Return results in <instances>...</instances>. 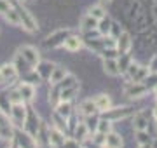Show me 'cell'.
I'll return each instance as SVG.
<instances>
[{"label":"cell","instance_id":"cell-1","mask_svg":"<svg viewBox=\"0 0 157 148\" xmlns=\"http://www.w3.org/2000/svg\"><path fill=\"white\" fill-rule=\"evenodd\" d=\"M17 14H19V21H21L23 30H26L28 33H37L39 31V23L33 17V14L26 9V7H17Z\"/></svg>","mask_w":157,"mask_h":148},{"label":"cell","instance_id":"cell-2","mask_svg":"<svg viewBox=\"0 0 157 148\" xmlns=\"http://www.w3.org/2000/svg\"><path fill=\"white\" fill-rule=\"evenodd\" d=\"M26 106H25V103H17V105H12L11 108V113H9V119H11V124L23 129L25 127V122H26Z\"/></svg>","mask_w":157,"mask_h":148},{"label":"cell","instance_id":"cell-3","mask_svg":"<svg viewBox=\"0 0 157 148\" xmlns=\"http://www.w3.org/2000/svg\"><path fill=\"white\" fill-rule=\"evenodd\" d=\"M19 56L28 63V66H32V68H35L40 63V52H39V49L33 47V46H23L21 49H19Z\"/></svg>","mask_w":157,"mask_h":148},{"label":"cell","instance_id":"cell-4","mask_svg":"<svg viewBox=\"0 0 157 148\" xmlns=\"http://www.w3.org/2000/svg\"><path fill=\"white\" fill-rule=\"evenodd\" d=\"M70 33V30L68 28H61V30H56V31H52V33L44 40V46L49 49V47H58V46H63L65 44V39H67Z\"/></svg>","mask_w":157,"mask_h":148},{"label":"cell","instance_id":"cell-5","mask_svg":"<svg viewBox=\"0 0 157 148\" xmlns=\"http://www.w3.org/2000/svg\"><path fill=\"white\" fill-rule=\"evenodd\" d=\"M147 94V87L141 82H129L124 87V96L129 99H140Z\"/></svg>","mask_w":157,"mask_h":148},{"label":"cell","instance_id":"cell-6","mask_svg":"<svg viewBox=\"0 0 157 148\" xmlns=\"http://www.w3.org/2000/svg\"><path fill=\"white\" fill-rule=\"evenodd\" d=\"M135 113V108L133 106H119V108H108L103 112V117L108 120H119V119H126V117H131Z\"/></svg>","mask_w":157,"mask_h":148},{"label":"cell","instance_id":"cell-7","mask_svg":"<svg viewBox=\"0 0 157 148\" xmlns=\"http://www.w3.org/2000/svg\"><path fill=\"white\" fill-rule=\"evenodd\" d=\"M131 46H133L131 35L128 31H121L117 35V40H115V51H117V54H128Z\"/></svg>","mask_w":157,"mask_h":148},{"label":"cell","instance_id":"cell-8","mask_svg":"<svg viewBox=\"0 0 157 148\" xmlns=\"http://www.w3.org/2000/svg\"><path fill=\"white\" fill-rule=\"evenodd\" d=\"M68 138L65 136V132L58 127H49V143L54 148H63V145L67 143Z\"/></svg>","mask_w":157,"mask_h":148},{"label":"cell","instance_id":"cell-9","mask_svg":"<svg viewBox=\"0 0 157 148\" xmlns=\"http://www.w3.org/2000/svg\"><path fill=\"white\" fill-rule=\"evenodd\" d=\"M6 119H7L6 115L0 113V139L2 141H12V138H14V127Z\"/></svg>","mask_w":157,"mask_h":148},{"label":"cell","instance_id":"cell-10","mask_svg":"<svg viewBox=\"0 0 157 148\" xmlns=\"http://www.w3.org/2000/svg\"><path fill=\"white\" fill-rule=\"evenodd\" d=\"M17 91H19V94L23 96L25 103H26V101L32 103L35 99V94H37L35 86H33V84H30V82H21V84L17 86Z\"/></svg>","mask_w":157,"mask_h":148},{"label":"cell","instance_id":"cell-11","mask_svg":"<svg viewBox=\"0 0 157 148\" xmlns=\"http://www.w3.org/2000/svg\"><path fill=\"white\" fill-rule=\"evenodd\" d=\"M103 72L110 77H117L121 75V68H119V61L115 57H103Z\"/></svg>","mask_w":157,"mask_h":148},{"label":"cell","instance_id":"cell-12","mask_svg":"<svg viewBox=\"0 0 157 148\" xmlns=\"http://www.w3.org/2000/svg\"><path fill=\"white\" fill-rule=\"evenodd\" d=\"M65 49L70 52H77L82 49V46H84V42H82V39L78 37V35H68L67 39H65Z\"/></svg>","mask_w":157,"mask_h":148},{"label":"cell","instance_id":"cell-13","mask_svg":"<svg viewBox=\"0 0 157 148\" xmlns=\"http://www.w3.org/2000/svg\"><path fill=\"white\" fill-rule=\"evenodd\" d=\"M103 146H105V148H122V136L117 134V132L110 131L107 136H105Z\"/></svg>","mask_w":157,"mask_h":148},{"label":"cell","instance_id":"cell-14","mask_svg":"<svg viewBox=\"0 0 157 148\" xmlns=\"http://www.w3.org/2000/svg\"><path fill=\"white\" fill-rule=\"evenodd\" d=\"M67 75H68V70L65 68V66L56 65L54 70H52V73H51V77H49V84L51 86H58L59 82H63V79H65Z\"/></svg>","mask_w":157,"mask_h":148},{"label":"cell","instance_id":"cell-15","mask_svg":"<svg viewBox=\"0 0 157 148\" xmlns=\"http://www.w3.org/2000/svg\"><path fill=\"white\" fill-rule=\"evenodd\" d=\"M54 66H56V65H52V63H49V61H40L39 65L35 66V72H39V77L42 80H49Z\"/></svg>","mask_w":157,"mask_h":148},{"label":"cell","instance_id":"cell-16","mask_svg":"<svg viewBox=\"0 0 157 148\" xmlns=\"http://www.w3.org/2000/svg\"><path fill=\"white\" fill-rule=\"evenodd\" d=\"M0 73H2L4 80H14L17 77V73H19V70L16 68L14 63H6V65L0 66Z\"/></svg>","mask_w":157,"mask_h":148},{"label":"cell","instance_id":"cell-17","mask_svg":"<svg viewBox=\"0 0 157 148\" xmlns=\"http://www.w3.org/2000/svg\"><path fill=\"white\" fill-rule=\"evenodd\" d=\"M80 30L82 31H93V30H98V19L93 17L91 14H86V16L80 17Z\"/></svg>","mask_w":157,"mask_h":148},{"label":"cell","instance_id":"cell-18","mask_svg":"<svg viewBox=\"0 0 157 148\" xmlns=\"http://www.w3.org/2000/svg\"><path fill=\"white\" fill-rule=\"evenodd\" d=\"M94 103H96V108H98V112H101V113L112 106V99H110V96H108V94H98V96L94 98Z\"/></svg>","mask_w":157,"mask_h":148},{"label":"cell","instance_id":"cell-19","mask_svg":"<svg viewBox=\"0 0 157 148\" xmlns=\"http://www.w3.org/2000/svg\"><path fill=\"white\" fill-rule=\"evenodd\" d=\"M80 113L84 115V117H89V115H94L96 112H98V108H96V103L94 99H84V101L80 103Z\"/></svg>","mask_w":157,"mask_h":148},{"label":"cell","instance_id":"cell-20","mask_svg":"<svg viewBox=\"0 0 157 148\" xmlns=\"http://www.w3.org/2000/svg\"><path fill=\"white\" fill-rule=\"evenodd\" d=\"M77 91H78L77 82H75L73 86H68V87H65V89H61V91L58 92V94H59V101H70V99L77 94Z\"/></svg>","mask_w":157,"mask_h":148},{"label":"cell","instance_id":"cell-21","mask_svg":"<svg viewBox=\"0 0 157 148\" xmlns=\"http://www.w3.org/2000/svg\"><path fill=\"white\" fill-rule=\"evenodd\" d=\"M12 108V103L9 99V94L7 92H0V113H4L6 117H9Z\"/></svg>","mask_w":157,"mask_h":148},{"label":"cell","instance_id":"cell-22","mask_svg":"<svg viewBox=\"0 0 157 148\" xmlns=\"http://www.w3.org/2000/svg\"><path fill=\"white\" fill-rule=\"evenodd\" d=\"M87 136H89V129H87L86 122H80V124L75 127V136H73V139L80 143V141H86Z\"/></svg>","mask_w":157,"mask_h":148},{"label":"cell","instance_id":"cell-23","mask_svg":"<svg viewBox=\"0 0 157 148\" xmlns=\"http://www.w3.org/2000/svg\"><path fill=\"white\" fill-rule=\"evenodd\" d=\"M133 127H135L136 132L140 131H148V119L145 115H135V122H133Z\"/></svg>","mask_w":157,"mask_h":148},{"label":"cell","instance_id":"cell-24","mask_svg":"<svg viewBox=\"0 0 157 148\" xmlns=\"http://www.w3.org/2000/svg\"><path fill=\"white\" fill-rule=\"evenodd\" d=\"M4 17H6V21L9 24H12V26H21V21H19V14H17V9H9V11L4 14Z\"/></svg>","mask_w":157,"mask_h":148},{"label":"cell","instance_id":"cell-25","mask_svg":"<svg viewBox=\"0 0 157 148\" xmlns=\"http://www.w3.org/2000/svg\"><path fill=\"white\" fill-rule=\"evenodd\" d=\"M98 31L101 35H105V37H110V33H112V21L107 19V17L100 19L98 21Z\"/></svg>","mask_w":157,"mask_h":148},{"label":"cell","instance_id":"cell-26","mask_svg":"<svg viewBox=\"0 0 157 148\" xmlns=\"http://www.w3.org/2000/svg\"><path fill=\"white\" fill-rule=\"evenodd\" d=\"M56 113H59L61 117H65V119H68L70 117V113H72V108H70V101H59L56 105V110H54Z\"/></svg>","mask_w":157,"mask_h":148},{"label":"cell","instance_id":"cell-27","mask_svg":"<svg viewBox=\"0 0 157 148\" xmlns=\"http://www.w3.org/2000/svg\"><path fill=\"white\" fill-rule=\"evenodd\" d=\"M87 14H91L93 17H96V19L100 21L103 17H107V9L103 6H93V7H89V12H87Z\"/></svg>","mask_w":157,"mask_h":148},{"label":"cell","instance_id":"cell-28","mask_svg":"<svg viewBox=\"0 0 157 148\" xmlns=\"http://www.w3.org/2000/svg\"><path fill=\"white\" fill-rule=\"evenodd\" d=\"M112 131V120L108 119H100L98 122V127H96V132H101V134H108V132Z\"/></svg>","mask_w":157,"mask_h":148},{"label":"cell","instance_id":"cell-29","mask_svg":"<svg viewBox=\"0 0 157 148\" xmlns=\"http://www.w3.org/2000/svg\"><path fill=\"white\" fill-rule=\"evenodd\" d=\"M148 73H150V70H148V68H145V66H140V68H138V72H136V75L133 77V80H131V82H143V80L148 77Z\"/></svg>","mask_w":157,"mask_h":148},{"label":"cell","instance_id":"cell-30","mask_svg":"<svg viewBox=\"0 0 157 148\" xmlns=\"http://www.w3.org/2000/svg\"><path fill=\"white\" fill-rule=\"evenodd\" d=\"M98 122H100V119L94 115H89V117H86V125H87V129H89V132L94 131L96 132V127H98Z\"/></svg>","mask_w":157,"mask_h":148},{"label":"cell","instance_id":"cell-31","mask_svg":"<svg viewBox=\"0 0 157 148\" xmlns=\"http://www.w3.org/2000/svg\"><path fill=\"white\" fill-rule=\"evenodd\" d=\"M117 61H119L121 73H126V72H128V66L131 65V57H129L128 54H121V59H117Z\"/></svg>","mask_w":157,"mask_h":148},{"label":"cell","instance_id":"cell-32","mask_svg":"<svg viewBox=\"0 0 157 148\" xmlns=\"http://www.w3.org/2000/svg\"><path fill=\"white\" fill-rule=\"evenodd\" d=\"M7 94H9V99H11L12 105H17V103H25L23 96L19 94V91H17V87H16V89H12L11 92H7Z\"/></svg>","mask_w":157,"mask_h":148},{"label":"cell","instance_id":"cell-33","mask_svg":"<svg viewBox=\"0 0 157 148\" xmlns=\"http://www.w3.org/2000/svg\"><path fill=\"white\" fill-rule=\"evenodd\" d=\"M138 143H140V145H150V136L147 134V131L138 132Z\"/></svg>","mask_w":157,"mask_h":148},{"label":"cell","instance_id":"cell-34","mask_svg":"<svg viewBox=\"0 0 157 148\" xmlns=\"http://www.w3.org/2000/svg\"><path fill=\"white\" fill-rule=\"evenodd\" d=\"M9 9H12V4L9 2V0H0V14L4 16Z\"/></svg>","mask_w":157,"mask_h":148},{"label":"cell","instance_id":"cell-35","mask_svg":"<svg viewBox=\"0 0 157 148\" xmlns=\"http://www.w3.org/2000/svg\"><path fill=\"white\" fill-rule=\"evenodd\" d=\"M148 70H150V73H157V54L152 56L150 65H148Z\"/></svg>","mask_w":157,"mask_h":148},{"label":"cell","instance_id":"cell-36","mask_svg":"<svg viewBox=\"0 0 157 148\" xmlns=\"http://www.w3.org/2000/svg\"><path fill=\"white\" fill-rule=\"evenodd\" d=\"M154 92H155V99H157V84H155V87H154Z\"/></svg>","mask_w":157,"mask_h":148},{"label":"cell","instance_id":"cell-37","mask_svg":"<svg viewBox=\"0 0 157 148\" xmlns=\"http://www.w3.org/2000/svg\"><path fill=\"white\" fill-rule=\"evenodd\" d=\"M101 2H103V4H110V2H112V0H101Z\"/></svg>","mask_w":157,"mask_h":148},{"label":"cell","instance_id":"cell-38","mask_svg":"<svg viewBox=\"0 0 157 148\" xmlns=\"http://www.w3.org/2000/svg\"><path fill=\"white\" fill-rule=\"evenodd\" d=\"M152 148H157V139L154 141V145H152Z\"/></svg>","mask_w":157,"mask_h":148},{"label":"cell","instance_id":"cell-39","mask_svg":"<svg viewBox=\"0 0 157 148\" xmlns=\"http://www.w3.org/2000/svg\"><path fill=\"white\" fill-rule=\"evenodd\" d=\"M17 2H19V4H25V2H28V0H17Z\"/></svg>","mask_w":157,"mask_h":148},{"label":"cell","instance_id":"cell-40","mask_svg":"<svg viewBox=\"0 0 157 148\" xmlns=\"http://www.w3.org/2000/svg\"><path fill=\"white\" fill-rule=\"evenodd\" d=\"M0 82H4V77H2V73H0Z\"/></svg>","mask_w":157,"mask_h":148},{"label":"cell","instance_id":"cell-41","mask_svg":"<svg viewBox=\"0 0 157 148\" xmlns=\"http://www.w3.org/2000/svg\"><path fill=\"white\" fill-rule=\"evenodd\" d=\"M154 113H155V119H157V110H155V112H154Z\"/></svg>","mask_w":157,"mask_h":148},{"label":"cell","instance_id":"cell-42","mask_svg":"<svg viewBox=\"0 0 157 148\" xmlns=\"http://www.w3.org/2000/svg\"><path fill=\"white\" fill-rule=\"evenodd\" d=\"M77 148H80V146H77Z\"/></svg>","mask_w":157,"mask_h":148}]
</instances>
